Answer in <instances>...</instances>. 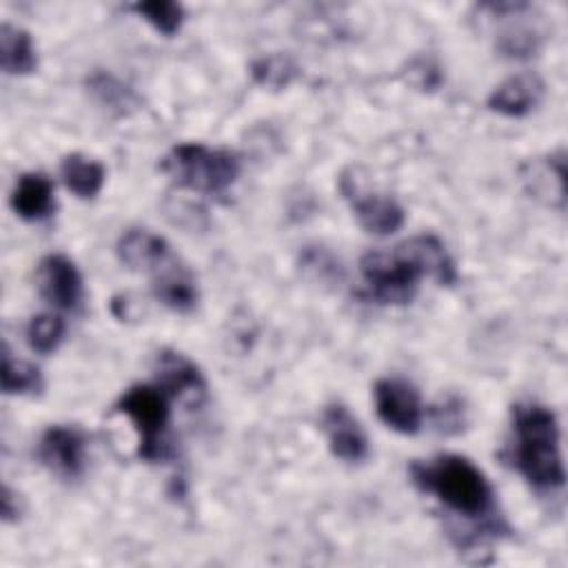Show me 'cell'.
<instances>
[{
    "label": "cell",
    "mask_w": 568,
    "mask_h": 568,
    "mask_svg": "<svg viewBox=\"0 0 568 568\" xmlns=\"http://www.w3.org/2000/svg\"><path fill=\"white\" fill-rule=\"evenodd\" d=\"M359 268L371 295L382 304L410 302L424 275L435 277L439 284H453L457 280L455 264L444 242L428 233L402 242L390 253H366Z\"/></svg>",
    "instance_id": "1"
},
{
    "label": "cell",
    "mask_w": 568,
    "mask_h": 568,
    "mask_svg": "<svg viewBox=\"0 0 568 568\" xmlns=\"http://www.w3.org/2000/svg\"><path fill=\"white\" fill-rule=\"evenodd\" d=\"M513 464L537 490L564 486L559 424L550 408L539 404L513 406Z\"/></svg>",
    "instance_id": "2"
},
{
    "label": "cell",
    "mask_w": 568,
    "mask_h": 568,
    "mask_svg": "<svg viewBox=\"0 0 568 568\" xmlns=\"http://www.w3.org/2000/svg\"><path fill=\"white\" fill-rule=\"evenodd\" d=\"M413 484L435 495L457 515L477 519L493 513V488L486 475L462 455H437L410 466Z\"/></svg>",
    "instance_id": "3"
},
{
    "label": "cell",
    "mask_w": 568,
    "mask_h": 568,
    "mask_svg": "<svg viewBox=\"0 0 568 568\" xmlns=\"http://www.w3.org/2000/svg\"><path fill=\"white\" fill-rule=\"evenodd\" d=\"M162 171L184 189L206 195H224L240 175V160L226 149L186 142L173 146L162 158Z\"/></svg>",
    "instance_id": "4"
},
{
    "label": "cell",
    "mask_w": 568,
    "mask_h": 568,
    "mask_svg": "<svg viewBox=\"0 0 568 568\" xmlns=\"http://www.w3.org/2000/svg\"><path fill=\"white\" fill-rule=\"evenodd\" d=\"M115 410L126 415L138 430V455L146 462H158L169 455L166 426H169V395L155 384H140L129 388Z\"/></svg>",
    "instance_id": "5"
},
{
    "label": "cell",
    "mask_w": 568,
    "mask_h": 568,
    "mask_svg": "<svg viewBox=\"0 0 568 568\" xmlns=\"http://www.w3.org/2000/svg\"><path fill=\"white\" fill-rule=\"evenodd\" d=\"M375 408L379 419L402 435H415L422 426L419 393L404 379H379L375 384Z\"/></svg>",
    "instance_id": "6"
},
{
    "label": "cell",
    "mask_w": 568,
    "mask_h": 568,
    "mask_svg": "<svg viewBox=\"0 0 568 568\" xmlns=\"http://www.w3.org/2000/svg\"><path fill=\"white\" fill-rule=\"evenodd\" d=\"M342 193L348 200L362 229L373 235H390L404 224V209L386 195L364 191L355 178L342 175Z\"/></svg>",
    "instance_id": "7"
},
{
    "label": "cell",
    "mask_w": 568,
    "mask_h": 568,
    "mask_svg": "<svg viewBox=\"0 0 568 568\" xmlns=\"http://www.w3.org/2000/svg\"><path fill=\"white\" fill-rule=\"evenodd\" d=\"M158 386L189 408H200L206 402V382L200 368L175 351H162L155 357Z\"/></svg>",
    "instance_id": "8"
},
{
    "label": "cell",
    "mask_w": 568,
    "mask_h": 568,
    "mask_svg": "<svg viewBox=\"0 0 568 568\" xmlns=\"http://www.w3.org/2000/svg\"><path fill=\"white\" fill-rule=\"evenodd\" d=\"M87 442L78 428L49 426L38 444L40 462L64 479H75L84 470Z\"/></svg>",
    "instance_id": "9"
},
{
    "label": "cell",
    "mask_w": 568,
    "mask_h": 568,
    "mask_svg": "<svg viewBox=\"0 0 568 568\" xmlns=\"http://www.w3.org/2000/svg\"><path fill=\"white\" fill-rule=\"evenodd\" d=\"M40 295L55 308L71 311L82 300V277L67 255H47L38 264Z\"/></svg>",
    "instance_id": "10"
},
{
    "label": "cell",
    "mask_w": 568,
    "mask_h": 568,
    "mask_svg": "<svg viewBox=\"0 0 568 568\" xmlns=\"http://www.w3.org/2000/svg\"><path fill=\"white\" fill-rule=\"evenodd\" d=\"M322 430L326 435L331 453L348 464H357L368 457V439L359 422L344 404H328L322 413Z\"/></svg>",
    "instance_id": "11"
},
{
    "label": "cell",
    "mask_w": 568,
    "mask_h": 568,
    "mask_svg": "<svg viewBox=\"0 0 568 568\" xmlns=\"http://www.w3.org/2000/svg\"><path fill=\"white\" fill-rule=\"evenodd\" d=\"M118 257L133 271L155 275L173 262L171 246L149 229H126L118 240Z\"/></svg>",
    "instance_id": "12"
},
{
    "label": "cell",
    "mask_w": 568,
    "mask_h": 568,
    "mask_svg": "<svg viewBox=\"0 0 568 568\" xmlns=\"http://www.w3.org/2000/svg\"><path fill=\"white\" fill-rule=\"evenodd\" d=\"M544 98V82L535 73H517L488 95V109L506 118L528 115Z\"/></svg>",
    "instance_id": "13"
},
{
    "label": "cell",
    "mask_w": 568,
    "mask_h": 568,
    "mask_svg": "<svg viewBox=\"0 0 568 568\" xmlns=\"http://www.w3.org/2000/svg\"><path fill=\"white\" fill-rule=\"evenodd\" d=\"M53 202V184L42 173H24L13 191H11V209L18 217L27 222H38L51 215Z\"/></svg>",
    "instance_id": "14"
},
{
    "label": "cell",
    "mask_w": 568,
    "mask_h": 568,
    "mask_svg": "<svg viewBox=\"0 0 568 568\" xmlns=\"http://www.w3.org/2000/svg\"><path fill=\"white\" fill-rule=\"evenodd\" d=\"M153 295L178 313H189L197 304V286L191 273L175 260L153 275Z\"/></svg>",
    "instance_id": "15"
},
{
    "label": "cell",
    "mask_w": 568,
    "mask_h": 568,
    "mask_svg": "<svg viewBox=\"0 0 568 568\" xmlns=\"http://www.w3.org/2000/svg\"><path fill=\"white\" fill-rule=\"evenodd\" d=\"M0 67L7 75H27L38 67L31 36L13 24L0 27Z\"/></svg>",
    "instance_id": "16"
},
{
    "label": "cell",
    "mask_w": 568,
    "mask_h": 568,
    "mask_svg": "<svg viewBox=\"0 0 568 568\" xmlns=\"http://www.w3.org/2000/svg\"><path fill=\"white\" fill-rule=\"evenodd\" d=\"M62 180L69 191L82 200H91L100 193L104 184V166L82 153H71L62 160L60 166Z\"/></svg>",
    "instance_id": "17"
},
{
    "label": "cell",
    "mask_w": 568,
    "mask_h": 568,
    "mask_svg": "<svg viewBox=\"0 0 568 568\" xmlns=\"http://www.w3.org/2000/svg\"><path fill=\"white\" fill-rule=\"evenodd\" d=\"M87 89L100 106L118 115L129 113L138 104V95L133 93V89L106 71H93L87 78Z\"/></svg>",
    "instance_id": "18"
},
{
    "label": "cell",
    "mask_w": 568,
    "mask_h": 568,
    "mask_svg": "<svg viewBox=\"0 0 568 568\" xmlns=\"http://www.w3.org/2000/svg\"><path fill=\"white\" fill-rule=\"evenodd\" d=\"M2 390L4 395H27L42 390L44 382L40 371L22 359H16L9 348L2 351Z\"/></svg>",
    "instance_id": "19"
},
{
    "label": "cell",
    "mask_w": 568,
    "mask_h": 568,
    "mask_svg": "<svg viewBox=\"0 0 568 568\" xmlns=\"http://www.w3.org/2000/svg\"><path fill=\"white\" fill-rule=\"evenodd\" d=\"M138 16H142L155 31L162 36H175L184 22V9L171 0H151V2H135L131 7Z\"/></svg>",
    "instance_id": "20"
},
{
    "label": "cell",
    "mask_w": 568,
    "mask_h": 568,
    "mask_svg": "<svg viewBox=\"0 0 568 568\" xmlns=\"http://www.w3.org/2000/svg\"><path fill=\"white\" fill-rule=\"evenodd\" d=\"M64 337V322L60 315L40 313L33 315L27 326V342L38 353H53Z\"/></svg>",
    "instance_id": "21"
},
{
    "label": "cell",
    "mask_w": 568,
    "mask_h": 568,
    "mask_svg": "<svg viewBox=\"0 0 568 568\" xmlns=\"http://www.w3.org/2000/svg\"><path fill=\"white\" fill-rule=\"evenodd\" d=\"M251 71H253V78L266 87H286L295 75V67L284 55L260 58L257 62H253Z\"/></svg>",
    "instance_id": "22"
},
{
    "label": "cell",
    "mask_w": 568,
    "mask_h": 568,
    "mask_svg": "<svg viewBox=\"0 0 568 568\" xmlns=\"http://www.w3.org/2000/svg\"><path fill=\"white\" fill-rule=\"evenodd\" d=\"M497 49L506 58H530L539 49V36L532 29L517 27V29H510L499 36Z\"/></svg>",
    "instance_id": "23"
},
{
    "label": "cell",
    "mask_w": 568,
    "mask_h": 568,
    "mask_svg": "<svg viewBox=\"0 0 568 568\" xmlns=\"http://www.w3.org/2000/svg\"><path fill=\"white\" fill-rule=\"evenodd\" d=\"M18 517H20V501L11 493V488L4 486V493H2V519L4 521H13Z\"/></svg>",
    "instance_id": "24"
}]
</instances>
